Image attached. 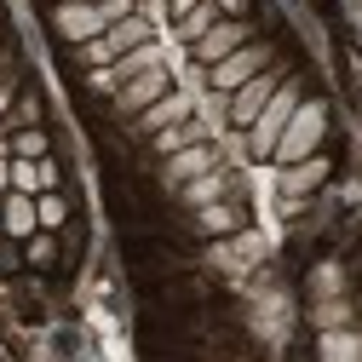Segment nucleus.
Listing matches in <instances>:
<instances>
[{"instance_id": "1", "label": "nucleus", "mask_w": 362, "mask_h": 362, "mask_svg": "<svg viewBox=\"0 0 362 362\" xmlns=\"http://www.w3.org/2000/svg\"><path fill=\"white\" fill-rule=\"evenodd\" d=\"M322 132H328V110L322 104H299V115L288 121V132H282V144H276V167H299V161H310L316 156V144H322Z\"/></svg>"}, {"instance_id": "2", "label": "nucleus", "mask_w": 362, "mask_h": 362, "mask_svg": "<svg viewBox=\"0 0 362 362\" xmlns=\"http://www.w3.org/2000/svg\"><path fill=\"white\" fill-rule=\"evenodd\" d=\"M299 115V86L293 81H282L276 86V98L264 104V115L247 127V144H253V156H276V144H282V132H288V121Z\"/></svg>"}, {"instance_id": "3", "label": "nucleus", "mask_w": 362, "mask_h": 362, "mask_svg": "<svg viewBox=\"0 0 362 362\" xmlns=\"http://www.w3.org/2000/svg\"><path fill=\"white\" fill-rule=\"evenodd\" d=\"M264 69H270V47H253V40H247L242 52H230L224 64L207 69V86H213L218 98H230V93H242V86H247L253 75H264Z\"/></svg>"}, {"instance_id": "4", "label": "nucleus", "mask_w": 362, "mask_h": 362, "mask_svg": "<svg viewBox=\"0 0 362 362\" xmlns=\"http://www.w3.org/2000/svg\"><path fill=\"white\" fill-rule=\"evenodd\" d=\"M276 86H282V75H276V69H264V75H253V81L242 86V93H230V127L247 132V127L264 115V104L276 98Z\"/></svg>"}, {"instance_id": "5", "label": "nucleus", "mask_w": 362, "mask_h": 362, "mask_svg": "<svg viewBox=\"0 0 362 362\" xmlns=\"http://www.w3.org/2000/svg\"><path fill=\"white\" fill-rule=\"evenodd\" d=\"M247 47V23H236V18H224V23H213L202 40H196V64L202 69H213V64H224V58H230V52H242Z\"/></svg>"}, {"instance_id": "6", "label": "nucleus", "mask_w": 362, "mask_h": 362, "mask_svg": "<svg viewBox=\"0 0 362 362\" xmlns=\"http://www.w3.org/2000/svg\"><path fill=\"white\" fill-rule=\"evenodd\" d=\"M52 29H58L64 40H75V47H86V40L110 35V18H104L98 6H58V12H52Z\"/></svg>"}, {"instance_id": "7", "label": "nucleus", "mask_w": 362, "mask_h": 362, "mask_svg": "<svg viewBox=\"0 0 362 362\" xmlns=\"http://www.w3.org/2000/svg\"><path fill=\"white\" fill-rule=\"evenodd\" d=\"M218 167V150L213 144H190V150H178V156H167V185H196V178H207Z\"/></svg>"}, {"instance_id": "8", "label": "nucleus", "mask_w": 362, "mask_h": 362, "mask_svg": "<svg viewBox=\"0 0 362 362\" xmlns=\"http://www.w3.org/2000/svg\"><path fill=\"white\" fill-rule=\"evenodd\" d=\"M167 93H173L167 69H150V75H139V81H127L115 98H121V110H127V115H144V110H150V104H161Z\"/></svg>"}, {"instance_id": "9", "label": "nucleus", "mask_w": 362, "mask_h": 362, "mask_svg": "<svg viewBox=\"0 0 362 362\" xmlns=\"http://www.w3.org/2000/svg\"><path fill=\"white\" fill-rule=\"evenodd\" d=\"M190 110H196V104H190L185 93H167L161 104H150V110L139 115V127H144V132H167V127H178V121H190Z\"/></svg>"}, {"instance_id": "10", "label": "nucleus", "mask_w": 362, "mask_h": 362, "mask_svg": "<svg viewBox=\"0 0 362 362\" xmlns=\"http://www.w3.org/2000/svg\"><path fill=\"white\" fill-rule=\"evenodd\" d=\"M328 178V161L322 156H310V161H299V167H282V196L288 202H299V196H310L316 185Z\"/></svg>"}, {"instance_id": "11", "label": "nucleus", "mask_w": 362, "mask_h": 362, "mask_svg": "<svg viewBox=\"0 0 362 362\" xmlns=\"http://www.w3.org/2000/svg\"><path fill=\"white\" fill-rule=\"evenodd\" d=\"M104 40H110V52H115V58L139 52V47H150V18H144V12H132V18H121V23H115Z\"/></svg>"}, {"instance_id": "12", "label": "nucleus", "mask_w": 362, "mask_h": 362, "mask_svg": "<svg viewBox=\"0 0 362 362\" xmlns=\"http://www.w3.org/2000/svg\"><path fill=\"white\" fill-rule=\"evenodd\" d=\"M35 230H40V207H35V196H6V236H18V242H35Z\"/></svg>"}, {"instance_id": "13", "label": "nucleus", "mask_w": 362, "mask_h": 362, "mask_svg": "<svg viewBox=\"0 0 362 362\" xmlns=\"http://www.w3.org/2000/svg\"><path fill=\"white\" fill-rule=\"evenodd\" d=\"M213 23H224V12H218V0H202V6L190 12V18H178V40L185 47H196V40L213 29Z\"/></svg>"}, {"instance_id": "14", "label": "nucleus", "mask_w": 362, "mask_h": 362, "mask_svg": "<svg viewBox=\"0 0 362 362\" xmlns=\"http://www.w3.org/2000/svg\"><path fill=\"white\" fill-rule=\"evenodd\" d=\"M190 144H207V132H202V121H178V127L156 132V150H161V156H178V150H190Z\"/></svg>"}, {"instance_id": "15", "label": "nucleus", "mask_w": 362, "mask_h": 362, "mask_svg": "<svg viewBox=\"0 0 362 362\" xmlns=\"http://www.w3.org/2000/svg\"><path fill=\"white\" fill-rule=\"evenodd\" d=\"M224 185H230V178H224V167H213L207 178H196V185H185V202H190V207H213V202L224 196Z\"/></svg>"}, {"instance_id": "16", "label": "nucleus", "mask_w": 362, "mask_h": 362, "mask_svg": "<svg viewBox=\"0 0 362 362\" xmlns=\"http://www.w3.org/2000/svg\"><path fill=\"white\" fill-rule=\"evenodd\" d=\"M12 156L18 161H47V132L40 127H18L12 132Z\"/></svg>"}, {"instance_id": "17", "label": "nucleus", "mask_w": 362, "mask_h": 362, "mask_svg": "<svg viewBox=\"0 0 362 362\" xmlns=\"http://www.w3.org/2000/svg\"><path fill=\"white\" fill-rule=\"evenodd\" d=\"M202 230H213V236H224V230H242V213H236L230 202H213V207H202Z\"/></svg>"}, {"instance_id": "18", "label": "nucleus", "mask_w": 362, "mask_h": 362, "mask_svg": "<svg viewBox=\"0 0 362 362\" xmlns=\"http://www.w3.org/2000/svg\"><path fill=\"white\" fill-rule=\"evenodd\" d=\"M12 190H18V196H40V190H47L40 161H18V156H12Z\"/></svg>"}, {"instance_id": "19", "label": "nucleus", "mask_w": 362, "mask_h": 362, "mask_svg": "<svg viewBox=\"0 0 362 362\" xmlns=\"http://www.w3.org/2000/svg\"><path fill=\"white\" fill-rule=\"evenodd\" d=\"M35 207H40V230H58V224L69 218V202L52 196V190H47V196H35Z\"/></svg>"}, {"instance_id": "20", "label": "nucleus", "mask_w": 362, "mask_h": 362, "mask_svg": "<svg viewBox=\"0 0 362 362\" xmlns=\"http://www.w3.org/2000/svg\"><path fill=\"white\" fill-rule=\"evenodd\" d=\"M98 12H104V18H110V29H115L121 18H132L139 6H132V0H98Z\"/></svg>"}, {"instance_id": "21", "label": "nucleus", "mask_w": 362, "mask_h": 362, "mask_svg": "<svg viewBox=\"0 0 362 362\" xmlns=\"http://www.w3.org/2000/svg\"><path fill=\"white\" fill-rule=\"evenodd\" d=\"M29 259H35V264H52V242L35 236V242H29Z\"/></svg>"}, {"instance_id": "22", "label": "nucleus", "mask_w": 362, "mask_h": 362, "mask_svg": "<svg viewBox=\"0 0 362 362\" xmlns=\"http://www.w3.org/2000/svg\"><path fill=\"white\" fill-rule=\"evenodd\" d=\"M35 115H40V104H35V98H23V104H18V115H12V121H18V127H35Z\"/></svg>"}, {"instance_id": "23", "label": "nucleus", "mask_w": 362, "mask_h": 362, "mask_svg": "<svg viewBox=\"0 0 362 362\" xmlns=\"http://www.w3.org/2000/svg\"><path fill=\"white\" fill-rule=\"evenodd\" d=\"M242 6H247V0H218V12H224V18H230V12H242Z\"/></svg>"}, {"instance_id": "24", "label": "nucleus", "mask_w": 362, "mask_h": 362, "mask_svg": "<svg viewBox=\"0 0 362 362\" xmlns=\"http://www.w3.org/2000/svg\"><path fill=\"white\" fill-rule=\"evenodd\" d=\"M58 6H98V0H58Z\"/></svg>"}, {"instance_id": "25", "label": "nucleus", "mask_w": 362, "mask_h": 362, "mask_svg": "<svg viewBox=\"0 0 362 362\" xmlns=\"http://www.w3.org/2000/svg\"><path fill=\"white\" fill-rule=\"evenodd\" d=\"M0 230H6V196H0Z\"/></svg>"}]
</instances>
